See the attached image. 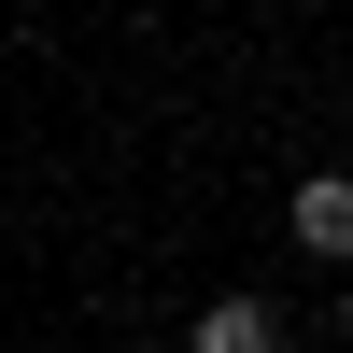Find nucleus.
<instances>
[{
  "mask_svg": "<svg viewBox=\"0 0 353 353\" xmlns=\"http://www.w3.org/2000/svg\"><path fill=\"white\" fill-rule=\"evenodd\" d=\"M184 353H283V311H269V297H212V311L184 325Z\"/></svg>",
  "mask_w": 353,
  "mask_h": 353,
  "instance_id": "1",
  "label": "nucleus"
},
{
  "mask_svg": "<svg viewBox=\"0 0 353 353\" xmlns=\"http://www.w3.org/2000/svg\"><path fill=\"white\" fill-rule=\"evenodd\" d=\"M297 241L353 269V170H311V184H297Z\"/></svg>",
  "mask_w": 353,
  "mask_h": 353,
  "instance_id": "2",
  "label": "nucleus"
},
{
  "mask_svg": "<svg viewBox=\"0 0 353 353\" xmlns=\"http://www.w3.org/2000/svg\"><path fill=\"white\" fill-rule=\"evenodd\" d=\"M339 325H353V283H339Z\"/></svg>",
  "mask_w": 353,
  "mask_h": 353,
  "instance_id": "3",
  "label": "nucleus"
},
{
  "mask_svg": "<svg viewBox=\"0 0 353 353\" xmlns=\"http://www.w3.org/2000/svg\"><path fill=\"white\" fill-rule=\"evenodd\" d=\"M128 353H141V339H128Z\"/></svg>",
  "mask_w": 353,
  "mask_h": 353,
  "instance_id": "4",
  "label": "nucleus"
}]
</instances>
